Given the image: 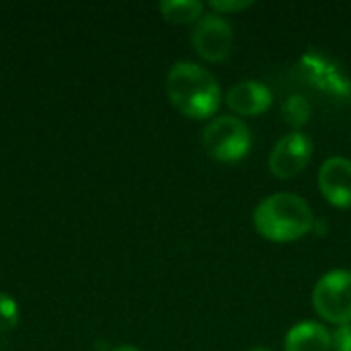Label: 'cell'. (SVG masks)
Here are the masks:
<instances>
[{"label":"cell","mask_w":351,"mask_h":351,"mask_svg":"<svg viewBox=\"0 0 351 351\" xmlns=\"http://www.w3.org/2000/svg\"><path fill=\"white\" fill-rule=\"evenodd\" d=\"M167 95L189 119H208L220 107V84L212 72L195 62H177L167 76Z\"/></svg>","instance_id":"cell-1"},{"label":"cell","mask_w":351,"mask_h":351,"mask_svg":"<svg viewBox=\"0 0 351 351\" xmlns=\"http://www.w3.org/2000/svg\"><path fill=\"white\" fill-rule=\"evenodd\" d=\"M313 222L308 204L288 191L265 197L253 214L257 232L274 243H292L302 239L313 230Z\"/></svg>","instance_id":"cell-2"},{"label":"cell","mask_w":351,"mask_h":351,"mask_svg":"<svg viewBox=\"0 0 351 351\" xmlns=\"http://www.w3.org/2000/svg\"><path fill=\"white\" fill-rule=\"evenodd\" d=\"M204 148L218 162H237L251 148V132L245 121L232 115H220L204 130Z\"/></svg>","instance_id":"cell-3"},{"label":"cell","mask_w":351,"mask_h":351,"mask_svg":"<svg viewBox=\"0 0 351 351\" xmlns=\"http://www.w3.org/2000/svg\"><path fill=\"white\" fill-rule=\"evenodd\" d=\"M313 306L327 323H351V271L335 269L325 274L313 290Z\"/></svg>","instance_id":"cell-4"},{"label":"cell","mask_w":351,"mask_h":351,"mask_svg":"<svg viewBox=\"0 0 351 351\" xmlns=\"http://www.w3.org/2000/svg\"><path fill=\"white\" fill-rule=\"evenodd\" d=\"M193 47L206 62H222L230 56L234 33L226 19L220 14H204L193 29Z\"/></svg>","instance_id":"cell-5"},{"label":"cell","mask_w":351,"mask_h":351,"mask_svg":"<svg viewBox=\"0 0 351 351\" xmlns=\"http://www.w3.org/2000/svg\"><path fill=\"white\" fill-rule=\"evenodd\" d=\"M300 68L304 72V76L315 82L323 93L337 97V99H346L351 93V80L346 74V70L327 53L317 51V49H308L304 53V58L300 60Z\"/></svg>","instance_id":"cell-6"},{"label":"cell","mask_w":351,"mask_h":351,"mask_svg":"<svg viewBox=\"0 0 351 351\" xmlns=\"http://www.w3.org/2000/svg\"><path fill=\"white\" fill-rule=\"evenodd\" d=\"M313 156V142L302 132H292L284 136L271 150L269 169L278 179H292L302 169H306Z\"/></svg>","instance_id":"cell-7"},{"label":"cell","mask_w":351,"mask_h":351,"mask_svg":"<svg viewBox=\"0 0 351 351\" xmlns=\"http://www.w3.org/2000/svg\"><path fill=\"white\" fill-rule=\"evenodd\" d=\"M319 189L335 208H351V162L343 156L327 158L319 171Z\"/></svg>","instance_id":"cell-8"},{"label":"cell","mask_w":351,"mask_h":351,"mask_svg":"<svg viewBox=\"0 0 351 351\" xmlns=\"http://www.w3.org/2000/svg\"><path fill=\"white\" fill-rule=\"evenodd\" d=\"M274 93L259 80H243L234 84L226 95V105L239 115H261L271 107Z\"/></svg>","instance_id":"cell-9"},{"label":"cell","mask_w":351,"mask_h":351,"mask_svg":"<svg viewBox=\"0 0 351 351\" xmlns=\"http://www.w3.org/2000/svg\"><path fill=\"white\" fill-rule=\"evenodd\" d=\"M284 351H331V333L321 323L302 321L286 333Z\"/></svg>","instance_id":"cell-10"},{"label":"cell","mask_w":351,"mask_h":351,"mask_svg":"<svg viewBox=\"0 0 351 351\" xmlns=\"http://www.w3.org/2000/svg\"><path fill=\"white\" fill-rule=\"evenodd\" d=\"M160 12L169 23L187 25L204 16V4L197 0H167L160 4Z\"/></svg>","instance_id":"cell-11"},{"label":"cell","mask_w":351,"mask_h":351,"mask_svg":"<svg viewBox=\"0 0 351 351\" xmlns=\"http://www.w3.org/2000/svg\"><path fill=\"white\" fill-rule=\"evenodd\" d=\"M311 115H313V107L308 99L300 95H292L282 103V119L294 130H300L302 125H306L311 121Z\"/></svg>","instance_id":"cell-12"},{"label":"cell","mask_w":351,"mask_h":351,"mask_svg":"<svg viewBox=\"0 0 351 351\" xmlns=\"http://www.w3.org/2000/svg\"><path fill=\"white\" fill-rule=\"evenodd\" d=\"M19 323V306L8 294H0V331H10Z\"/></svg>","instance_id":"cell-13"},{"label":"cell","mask_w":351,"mask_h":351,"mask_svg":"<svg viewBox=\"0 0 351 351\" xmlns=\"http://www.w3.org/2000/svg\"><path fill=\"white\" fill-rule=\"evenodd\" d=\"M331 350L351 351V323L350 325H339L331 333Z\"/></svg>","instance_id":"cell-14"},{"label":"cell","mask_w":351,"mask_h":351,"mask_svg":"<svg viewBox=\"0 0 351 351\" xmlns=\"http://www.w3.org/2000/svg\"><path fill=\"white\" fill-rule=\"evenodd\" d=\"M253 6V2H247V0H214L210 2V8H214L218 14H228V12H239V10H245Z\"/></svg>","instance_id":"cell-15"},{"label":"cell","mask_w":351,"mask_h":351,"mask_svg":"<svg viewBox=\"0 0 351 351\" xmlns=\"http://www.w3.org/2000/svg\"><path fill=\"white\" fill-rule=\"evenodd\" d=\"M113 351H140V350H136V348H132V346H121V348H117V350H113Z\"/></svg>","instance_id":"cell-16"},{"label":"cell","mask_w":351,"mask_h":351,"mask_svg":"<svg viewBox=\"0 0 351 351\" xmlns=\"http://www.w3.org/2000/svg\"><path fill=\"white\" fill-rule=\"evenodd\" d=\"M251 351H271V350H265V348H257V350H251Z\"/></svg>","instance_id":"cell-17"}]
</instances>
